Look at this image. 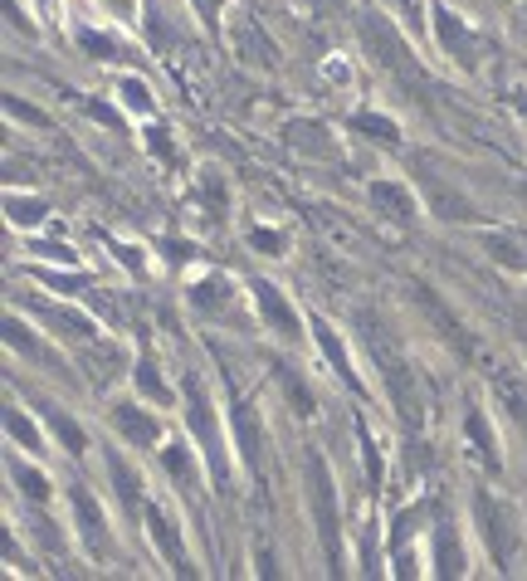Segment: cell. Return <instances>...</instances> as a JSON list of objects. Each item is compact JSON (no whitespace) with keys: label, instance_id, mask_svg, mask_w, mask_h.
Listing matches in <instances>:
<instances>
[{"label":"cell","instance_id":"6da1fadb","mask_svg":"<svg viewBox=\"0 0 527 581\" xmlns=\"http://www.w3.org/2000/svg\"><path fill=\"white\" fill-rule=\"evenodd\" d=\"M361 327H367L371 357H376L381 372H386V391H390V401H396L400 421L415 425V421H420V396H415V376H410V362L396 352V343L386 337V327H376V318H371V313H361Z\"/></svg>","mask_w":527,"mask_h":581},{"label":"cell","instance_id":"7a4b0ae2","mask_svg":"<svg viewBox=\"0 0 527 581\" xmlns=\"http://www.w3.org/2000/svg\"><path fill=\"white\" fill-rule=\"evenodd\" d=\"M308 503H312V518H318V532H322V552L327 561L342 571V532H337V499H332V474L322 464V454H308Z\"/></svg>","mask_w":527,"mask_h":581},{"label":"cell","instance_id":"3957f363","mask_svg":"<svg viewBox=\"0 0 527 581\" xmlns=\"http://www.w3.org/2000/svg\"><path fill=\"white\" fill-rule=\"evenodd\" d=\"M361 44L376 54L381 69H390V74H400V79L415 83V74H410V50L396 40V30H390L381 15H361Z\"/></svg>","mask_w":527,"mask_h":581},{"label":"cell","instance_id":"277c9868","mask_svg":"<svg viewBox=\"0 0 527 581\" xmlns=\"http://www.w3.org/2000/svg\"><path fill=\"white\" fill-rule=\"evenodd\" d=\"M185 421H191V430L201 435L205 454H210V469H215V479H220V489H224V450H220V435H215L210 401H205V391H201L195 376H185Z\"/></svg>","mask_w":527,"mask_h":581},{"label":"cell","instance_id":"5b68a950","mask_svg":"<svg viewBox=\"0 0 527 581\" xmlns=\"http://www.w3.org/2000/svg\"><path fill=\"white\" fill-rule=\"evenodd\" d=\"M474 508H478V522H484V538H488V552H493L498 561H513V528H507V513L498 508L488 493H478L474 499Z\"/></svg>","mask_w":527,"mask_h":581},{"label":"cell","instance_id":"8992f818","mask_svg":"<svg viewBox=\"0 0 527 581\" xmlns=\"http://www.w3.org/2000/svg\"><path fill=\"white\" fill-rule=\"evenodd\" d=\"M410 298H415V308H425V318H429V323L439 327V337H445V343H454L459 352H468V333H464V327L454 323V318H449V308H445V304H439V298H435V288L415 284V288H410Z\"/></svg>","mask_w":527,"mask_h":581},{"label":"cell","instance_id":"52a82bcc","mask_svg":"<svg viewBox=\"0 0 527 581\" xmlns=\"http://www.w3.org/2000/svg\"><path fill=\"white\" fill-rule=\"evenodd\" d=\"M254 304H259V318L279 337H298V318H293V308L283 304V294L273 284H254Z\"/></svg>","mask_w":527,"mask_h":581},{"label":"cell","instance_id":"ba28073f","mask_svg":"<svg viewBox=\"0 0 527 581\" xmlns=\"http://www.w3.org/2000/svg\"><path fill=\"white\" fill-rule=\"evenodd\" d=\"M146 522H152V538H156V547L166 552L176 577H191V561H185V547H181V538H176V522L166 518L162 508H146Z\"/></svg>","mask_w":527,"mask_h":581},{"label":"cell","instance_id":"9c48e42d","mask_svg":"<svg viewBox=\"0 0 527 581\" xmlns=\"http://www.w3.org/2000/svg\"><path fill=\"white\" fill-rule=\"evenodd\" d=\"M68 499H74V513H78V532H83L88 552L103 557V518H98V503L88 499L83 483H68Z\"/></svg>","mask_w":527,"mask_h":581},{"label":"cell","instance_id":"30bf717a","mask_svg":"<svg viewBox=\"0 0 527 581\" xmlns=\"http://www.w3.org/2000/svg\"><path fill=\"white\" fill-rule=\"evenodd\" d=\"M371 206H376L390 225H410V220H415V201H410L396 181H376V186H371Z\"/></svg>","mask_w":527,"mask_h":581},{"label":"cell","instance_id":"8fae6325","mask_svg":"<svg viewBox=\"0 0 527 581\" xmlns=\"http://www.w3.org/2000/svg\"><path fill=\"white\" fill-rule=\"evenodd\" d=\"M493 396L507 405V411H513V421L527 430V382H523V376H513L507 366H503V372H493Z\"/></svg>","mask_w":527,"mask_h":581},{"label":"cell","instance_id":"7c38bea8","mask_svg":"<svg viewBox=\"0 0 527 581\" xmlns=\"http://www.w3.org/2000/svg\"><path fill=\"white\" fill-rule=\"evenodd\" d=\"M312 333H318V347H322V357H327L332 366H337V376L351 386V391H361V382H357V372H351V362H347V347L337 343V333H332L322 318H312Z\"/></svg>","mask_w":527,"mask_h":581},{"label":"cell","instance_id":"4fadbf2b","mask_svg":"<svg viewBox=\"0 0 527 581\" xmlns=\"http://www.w3.org/2000/svg\"><path fill=\"white\" fill-rule=\"evenodd\" d=\"M113 421H117V430H123L132 444H142V450L156 440V421L146 411H137V405H113Z\"/></svg>","mask_w":527,"mask_h":581},{"label":"cell","instance_id":"5bb4252c","mask_svg":"<svg viewBox=\"0 0 527 581\" xmlns=\"http://www.w3.org/2000/svg\"><path fill=\"white\" fill-rule=\"evenodd\" d=\"M435 21H439V40H445V50H449V54H459V60H464V64H478V50H474V35H468V30H464V25H459V21H454V15H449V11H439V15H435Z\"/></svg>","mask_w":527,"mask_h":581},{"label":"cell","instance_id":"9a60e30c","mask_svg":"<svg viewBox=\"0 0 527 581\" xmlns=\"http://www.w3.org/2000/svg\"><path fill=\"white\" fill-rule=\"evenodd\" d=\"M234 435H240V450H244V464L259 474V425H254V411L244 401H234Z\"/></svg>","mask_w":527,"mask_h":581},{"label":"cell","instance_id":"2e32d148","mask_svg":"<svg viewBox=\"0 0 527 581\" xmlns=\"http://www.w3.org/2000/svg\"><path fill=\"white\" fill-rule=\"evenodd\" d=\"M5 337H10V347H20V352L29 357V362L49 366V372H54V376H68V372H64V362H59V357L49 352L44 343H35V337H29V333H25V327H20V323H5Z\"/></svg>","mask_w":527,"mask_h":581},{"label":"cell","instance_id":"e0dca14e","mask_svg":"<svg viewBox=\"0 0 527 581\" xmlns=\"http://www.w3.org/2000/svg\"><path fill=\"white\" fill-rule=\"evenodd\" d=\"M288 147L312 152V157H332V142H327V132H322L318 122H293V128H288Z\"/></svg>","mask_w":527,"mask_h":581},{"label":"cell","instance_id":"ac0fdd59","mask_svg":"<svg viewBox=\"0 0 527 581\" xmlns=\"http://www.w3.org/2000/svg\"><path fill=\"white\" fill-rule=\"evenodd\" d=\"M234 35H240V54H244L249 64H279V50H273L269 40H259L254 21H240V30H234Z\"/></svg>","mask_w":527,"mask_h":581},{"label":"cell","instance_id":"d6986e66","mask_svg":"<svg viewBox=\"0 0 527 581\" xmlns=\"http://www.w3.org/2000/svg\"><path fill=\"white\" fill-rule=\"evenodd\" d=\"M435 557H439V577H459V571H464V552L454 547L449 522H439V532H435Z\"/></svg>","mask_w":527,"mask_h":581},{"label":"cell","instance_id":"ffe728a7","mask_svg":"<svg viewBox=\"0 0 527 581\" xmlns=\"http://www.w3.org/2000/svg\"><path fill=\"white\" fill-rule=\"evenodd\" d=\"M484 249L498 259L503 269H527V249L517 245V240H507V235H484Z\"/></svg>","mask_w":527,"mask_h":581},{"label":"cell","instance_id":"44dd1931","mask_svg":"<svg viewBox=\"0 0 527 581\" xmlns=\"http://www.w3.org/2000/svg\"><path fill=\"white\" fill-rule=\"evenodd\" d=\"M162 460H166V474L181 483V493L195 489V464H191V454H185V444H171V450H162Z\"/></svg>","mask_w":527,"mask_h":581},{"label":"cell","instance_id":"7402d4cb","mask_svg":"<svg viewBox=\"0 0 527 581\" xmlns=\"http://www.w3.org/2000/svg\"><path fill=\"white\" fill-rule=\"evenodd\" d=\"M468 440H474V454L488 464V469H498V450H493V440H488V425H484V415H468Z\"/></svg>","mask_w":527,"mask_h":581},{"label":"cell","instance_id":"603a6c76","mask_svg":"<svg viewBox=\"0 0 527 581\" xmlns=\"http://www.w3.org/2000/svg\"><path fill=\"white\" fill-rule=\"evenodd\" d=\"M107 474H113V483H117V499H123V508L137 513V479L127 474V464L117 460V454H107Z\"/></svg>","mask_w":527,"mask_h":581},{"label":"cell","instance_id":"cb8c5ba5","mask_svg":"<svg viewBox=\"0 0 527 581\" xmlns=\"http://www.w3.org/2000/svg\"><path fill=\"white\" fill-rule=\"evenodd\" d=\"M44 415H49V425H54V430H59V440H64L68 450H74V454L83 450V430H78V425L68 421V415L59 411V405H44Z\"/></svg>","mask_w":527,"mask_h":581},{"label":"cell","instance_id":"d4e9b609","mask_svg":"<svg viewBox=\"0 0 527 581\" xmlns=\"http://www.w3.org/2000/svg\"><path fill=\"white\" fill-rule=\"evenodd\" d=\"M137 391H142V396H152L156 405H166V401H171V391H166V386H162V376H156V366H152V362H142V366H137Z\"/></svg>","mask_w":527,"mask_h":581},{"label":"cell","instance_id":"484cf974","mask_svg":"<svg viewBox=\"0 0 527 581\" xmlns=\"http://www.w3.org/2000/svg\"><path fill=\"white\" fill-rule=\"evenodd\" d=\"M15 483H20V493H25V499H35V503H44V499H49V483H44V474L25 469V464H15Z\"/></svg>","mask_w":527,"mask_h":581},{"label":"cell","instance_id":"4316f807","mask_svg":"<svg viewBox=\"0 0 527 581\" xmlns=\"http://www.w3.org/2000/svg\"><path fill=\"white\" fill-rule=\"evenodd\" d=\"M351 122H357L361 132H371L376 142H396V122H390V118H376V113H357Z\"/></svg>","mask_w":527,"mask_h":581},{"label":"cell","instance_id":"83f0119b","mask_svg":"<svg viewBox=\"0 0 527 581\" xmlns=\"http://www.w3.org/2000/svg\"><path fill=\"white\" fill-rule=\"evenodd\" d=\"M5 430L15 435V440L25 444V450H39V430H35V425H29L20 411H5Z\"/></svg>","mask_w":527,"mask_h":581},{"label":"cell","instance_id":"f1b7e54d","mask_svg":"<svg viewBox=\"0 0 527 581\" xmlns=\"http://www.w3.org/2000/svg\"><path fill=\"white\" fill-rule=\"evenodd\" d=\"M78 44H83L88 54H98V60H117V44L103 40V35H93V30H78Z\"/></svg>","mask_w":527,"mask_h":581},{"label":"cell","instance_id":"f546056e","mask_svg":"<svg viewBox=\"0 0 527 581\" xmlns=\"http://www.w3.org/2000/svg\"><path fill=\"white\" fill-rule=\"evenodd\" d=\"M279 376H283V386H288L293 405H298V411L308 415V411H312V396H308V391H303V386H298V376H293V366H283V362H279Z\"/></svg>","mask_w":527,"mask_h":581},{"label":"cell","instance_id":"4dcf8cb0","mask_svg":"<svg viewBox=\"0 0 527 581\" xmlns=\"http://www.w3.org/2000/svg\"><path fill=\"white\" fill-rule=\"evenodd\" d=\"M39 216H44L39 201H10V220H15V225H35Z\"/></svg>","mask_w":527,"mask_h":581},{"label":"cell","instance_id":"1f68e13d","mask_svg":"<svg viewBox=\"0 0 527 581\" xmlns=\"http://www.w3.org/2000/svg\"><path fill=\"white\" fill-rule=\"evenodd\" d=\"M123 93H127V103H132V108H152V93H146V83L127 79V83H123Z\"/></svg>","mask_w":527,"mask_h":581},{"label":"cell","instance_id":"d6a6232c","mask_svg":"<svg viewBox=\"0 0 527 581\" xmlns=\"http://www.w3.org/2000/svg\"><path fill=\"white\" fill-rule=\"evenodd\" d=\"M361 460H367V479L376 483L381 479V460H376V444L367 440V430H361Z\"/></svg>","mask_w":527,"mask_h":581},{"label":"cell","instance_id":"836d02e7","mask_svg":"<svg viewBox=\"0 0 527 581\" xmlns=\"http://www.w3.org/2000/svg\"><path fill=\"white\" fill-rule=\"evenodd\" d=\"M254 245H259V249H269V255H283V235H279V230H254Z\"/></svg>","mask_w":527,"mask_h":581},{"label":"cell","instance_id":"e575fe53","mask_svg":"<svg viewBox=\"0 0 527 581\" xmlns=\"http://www.w3.org/2000/svg\"><path fill=\"white\" fill-rule=\"evenodd\" d=\"M205 201H210V210H224V191H220V177H215V171H205Z\"/></svg>","mask_w":527,"mask_h":581},{"label":"cell","instance_id":"d590c367","mask_svg":"<svg viewBox=\"0 0 527 581\" xmlns=\"http://www.w3.org/2000/svg\"><path fill=\"white\" fill-rule=\"evenodd\" d=\"M39 279H44V284H54V288H83L88 284V279H59V274H39Z\"/></svg>","mask_w":527,"mask_h":581},{"label":"cell","instance_id":"8d00e7d4","mask_svg":"<svg viewBox=\"0 0 527 581\" xmlns=\"http://www.w3.org/2000/svg\"><path fill=\"white\" fill-rule=\"evenodd\" d=\"M400 11H406V21L420 30V0H400Z\"/></svg>","mask_w":527,"mask_h":581},{"label":"cell","instance_id":"74e56055","mask_svg":"<svg viewBox=\"0 0 527 581\" xmlns=\"http://www.w3.org/2000/svg\"><path fill=\"white\" fill-rule=\"evenodd\" d=\"M152 147L162 152V157H171V142H166V132H162V128H152Z\"/></svg>","mask_w":527,"mask_h":581},{"label":"cell","instance_id":"f35d334b","mask_svg":"<svg viewBox=\"0 0 527 581\" xmlns=\"http://www.w3.org/2000/svg\"><path fill=\"white\" fill-rule=\"evenodd\" d=\"M35 255H44V259H68V249H59V245H35Z\"/></svg>","mask_w":527,"mask_h":581},{"label":"cell","instance_id":"ab89813d","mask_svg":"<svg viewBox=\"0 0 527 581\" xmlns=\"http://www.w3.org/2000/svg\"><path fill=\"white\" fill-rule=\"evenodd\" d=\"M107 5H113V15H123V21L132 15V0H107Z\"/></svg>","mask_w":527,"mask_h":581},{"label":"cell","instance_id":"60d3db41","mask_svg":"<svg viewBox=\"0 0 527 581\" xmlns=\"http://www.w3.org/2000/svg\"><path fill=\"white\" fill-rule=\"evenodd\" d=\"M201 11H205V15H215V11H220V0H201Z\"/></svg>","mask_w":527,"mask_h":581},{"label":"cell","instance_id":"b9f144b4","mask_svg":"<svg viewBox=\"0 0 527 581\" xmlns=\"http://www.w3.org/2000/svg\"><path fill=\"white\" fill-rule=\"evenodd\" d=\"M523 113H527V99H523Z\"/></svg>","mask_w":527,"mask_h":581}]
</instances>
